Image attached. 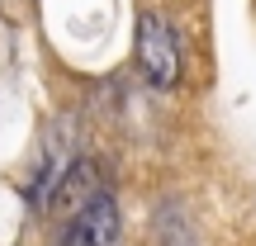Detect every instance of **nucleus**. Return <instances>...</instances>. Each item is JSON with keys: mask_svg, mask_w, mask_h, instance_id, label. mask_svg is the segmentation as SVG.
<instances>
[{"mask_svg": "<svg viewBox=\"0 0 256 246\" xmlns=\"http://www.w3.org/2000/svg\"><path fill=\"white\" fill-rule=\"evenodd\" d=\"M138 71L147 76L152 90H176L180 81V33L166 14L138 19Z\"/></svg>", "mask_w": 256, "mask_h": 246, "instance_id": "1", "label": "nucleus"}, {"mask_svg": "<svg viewBox=\"0 0 256 246\" xmlns=\"http://www.w3.org/2000/svg\"><path fill=\"white\" fill-rule=\"evenodd\" d=\"M119 204H114L110 190H90L81 204H76V213L66 218L62 237L57 246H119Z\"/></svg>", "mask_w": 256, "mask_h": 246, "instance_id": "2", "label": "nucleus"}]
</instances>
